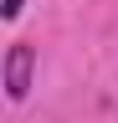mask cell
I'll return each instance as SVG.
<instances>
[{
  "mask_svg": "<svg viewBox=\"0 0 118 123\" xmlns=\"http://www.w3.org/2000/svg\"><path fill=\"white\" fill-rule=\"evenodd\" d=\"M31 72H36V51L26 41H16L10 56H5V98L10 103H21L26 92H31Z\"/></svg>",
  "mask_w": 118,
  "mask_h": 123,
  "instance_id": "6da1fadb",
  "label": "cell"
},
{
  "mask_svg": "<svg viewBox=\"0 0 118 123\" xmlns=\"http://www.w3.org/2000/svg\"><path fill=\"white\" fill-rule=\"evenodd\" d=\"M21 5H26V0H0V15H5V21H16V15H21Z\"/></svg>",
  "mask_w": 118,
  "mask_h": 123,
  "instance_id": "7a4b0ae2",
  "label": "cell"
}]
</instances>
